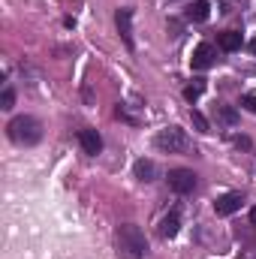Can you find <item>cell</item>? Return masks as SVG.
I'll return each mask as SVG.
<instances>
[{"mask_svg": "<svg viewBox=\"0 0 256 259\" xmlns=\"http://www.w3.org/2000/svg\"><path fill=\"white\" fill-rule=\"evenodd\" d=\"M148 250V241L136 223H121L115 232V253L118 259H142Z\"/></svg>", "mask_w": 256, "mask_h": 259, "instance_id": "6da1fadb", "label": "cell"}, {"mask_svg": "<svg viewBox=\"0 0 256 259\" xmlns=\"http://www.w3.org/2000/svg\"><path fill=\"white\" fill-rule=\"evenodd\" d=\"M6 130H9V139H12L15 145H36V142L42 139V124H39L33 115H18V118H12Z\"/></svg>", "mask_w": 256, "mask_h": 259, "instance_id": "7a4b0ae2", "label": "cell"}, {"mask_svg": "<svg viewBox=\"0 0 256 259\" xmlns=\"http://www.w3.org/2000/svg\"><path fill=\"white\" fill-rule=\"evenodd\" d=\"M154 148L163 154H184V151H190V136L181 127H166L154 136Z\"/></svg>", "mask_w": 256, "mask_h": 259, "instance_id": "3957f363", "label": "cell"}, {"mask_svg": "<svg viewBox=\"0 0 256 259\" xmlns=\"http://www.w3.org/2000/svg\"><path fill=\"white\" fill-rule=\"evenodd\" d=\"M169 187L178 196H187L196 190V172L193 169H172L169 172Z\"/></svg>", "mask_w": 256, "mask_h": 259, "instance_id": "277c9868", "label": "cell"}, {"mask_svg": "<svg viewBox=\"0 0 256 259\" xmlns=\"http://www.w3.org/2000/svg\"><path fill=\"white\" fill-rule=\"evenodd\" d=\"M241 205H244V196L241 193H223V196H217V202H214V214L217 217H229V214L241 211Z\"/></svg>", "mask_w": 256, "mask_h": 259, "instance_id": "5b68a950", "label": "cell"}, {"mask_svg": "<svg viewBox=\"0 0 256 259\" xmlns=\"http://www.w3.org/2000/svg\"><path fill=\"white\" fill-rule=\"evenodd\" d=\"M115 24H118V33H121L124 46L133 52L136 49V42H133V9H118L115 12Z\"/></svg>", "mask_w": 256, "mask_h": 259, "instance_id": "8992f818", "label": "cell"}, {"mask_svg": "<svg viewBox=\"0 0 256 259\" xmlns=\"http://www.w3.org/2000/svg\"><path fill=\"white\" fill-rule=\"evenodd\" d=\"M214 61H217V52H214L211 42H199L196 52H193V58H190L193 69H208V66H214Z\"/></svg>", "mask_w": 256, "mask_h": 259, "instance_id": "52a82bcc", "label": "cell"}, {"mask_svg": "<svg viewBox=\"0 0 256 259\" xmlns=\"http://www.w3.org/2000/svg\"><path fill=\"white\" fill-rule=\"evenodd\" d=\"M78 142H81L84 154H91V157H97V154L103 151V136H100L97 130H81V133H78Z\"/></svg>", "mask_w": 256, "mask_h": 259, "instance_id": "ba28073f", "label": "cell"}, {"mask_svg": "<svg viewBox=\"0 0 256 259\" xmlns=\"http://www.w3.org/2000/svg\"><path fill=\"white\" fill-rule=\"evenodd\" d=\"M133 172H136V178L142 181V184H151L154 178H157V163L154 160H136V166H133Z\"/></svg>", "mask_w": 256, "mask_h": 259, "instance_id": "9c48e42d", "label": "cell"}, {"mask_svg": "<svg viewBox=\"0 0 256 259\" xmlns=\"http://www.w3.org/2000/svg\"><path fill=\"white\" fill-rule=\"evenodd\" d=\"M181 229V214L178 211H169L163 220H160V238H175Z\"/></svg>", "mask_w": 256, "mask_h": 259, "instance_id": "30bf717a", "label": "cell"}, {"mask_svg": "<svg viewBox=\"0 0 256 259\" xmlns=\"http://www.w3.org/2000/svg\"><path fill=\"white\" fill-rule=\"evenodd\" d=\"M217 42H220V49H223V52H238L244 39H241V33H238V30H226V33H220V39H217Z\"/></svg>", "mask_w": 256, "mask_h": 259, "instance_id": "8fae6325", "label": "cell"}, {"mask_svg": "<svg viewBox=\"0 0 256 259\" xmlns=\"http://www.w3.org/2000/svg\"><path fill=\"white\" fill-rule=\"evenodd\" d=\"M208 15H211V6L205 0H196V3H190V9H187V18L190 21H205Z\"/></svg>", "mask_w": 256, "mask_h": 259, "instance_id": "7c38bea8", "label": "cell"}, {"mask_svg": "<svg viewBox=\"0 0 256 259\" xmlns=\"http://www.w3.org/2000/svg\"><path fill=\"white\" fill-rule=\"evenodd\" d=\"M214 112H217V121H220V124H226V127H235V124H238V112H235L232 106H217Z\"/></svg>", "mask_w": 256, "mask_h": 259, "instance_id": "4fadbf2b", "label": "cell"}, {"mask_svg": "<svg viewBox=\"0 0 256 259\" xmlns=\"http://www.w3.org/2000/svg\"><path fill=\"white\" fill-rule=\"evenodd\" d=\"M202 94H205V78H193V84L184 88V100H187V103H196Z\"/></svg>", "mask_w": 256, "mask_h": 259, "instance_id": "5bb4252c", "label": "cell"}, {"mask_svg": "<svg viewBox=\"0 0 256 259\" xmlns=\"http://www.w3.org/2000/svg\"><path fill=\"white\" fill-rule=\"evenodd\" d=\"M190 121H193V127L199 130V133H211V124H208V118H205L202 112H196V109H193V112H190Z\"/></svg>", "mask_w": 256, "mask_h": 259, "instance_id": "9a60e30c", "label": "cell"}, {"mask_svg": "<svg viewBox=\"0 0 256 259\" xmlns=\"http://www.w3.org/2000/svg\"><path fill=\"white\" fill-rule=\"evenodd\" d=\"M12 103H15V91L6 88V91H3V100H0V109H12Z\"/></svg>", "mask_w": 256, "mask_h": 259, "instance_id": "2e32d148", "label": "cell"}, {"mask_svg": "<svg viewBox=\"0 0 256 259\" xmlns=\"http://www.w3.org/2000/svg\"><path fill=\"white\" fill-rule=\"evenodd\" d=\"M241 106H244L247 112H253V115H256V97H253V94H247V97H241Z\"/></svg>", "mask_w": 256, "mask_h": 259, "instance_id": "e0dca14e", "label": "cell"}, {"mask_svg": "<svg viewBox=\"0 0 256 259\" xmlns=\"http://www.w3.org/2000/svg\"><path fill=\"white\" fill-rule=\"evenodd\" d=\"M250 223H253V226H256V208H253V211H250Z\"/></svg>", "mask_w": 256, "mask_h": 259, "instance_id": "ac0fdd59", "label": "cell"}]
</instances>
